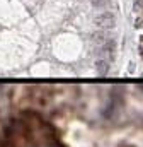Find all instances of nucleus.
Listing matches in <instances>:
<instances>
[{
    "instance_id": "nucleus-1",
    "label": "nucleus",
    "mask_w": 143,
    "mask_h": 147,
    "mask_svg": "<svg viewBox=\"0 0 143 147\" xmlns=\"http://www.w3.org/2000/svg\"><path fill=\"white\" fill-rule=\"evenodd\" d=\"M0 147H67L58 130L34 113L9 121L0 135Z\"/></svg>"
},
{
    "instance_id": "nucleus-2",
    "label": "nucleus",
    "mask_w": 143,
    "mask_h": 147,
    "mask_svg": "<svg viewBox=\"0 0 143 147\" xmlns=\"http://www.w3.org/2000/svg\"><path fill=\"white\" fill-rule=\"evenodd\" d=\"M94 22H96L97 28H101V29H112V28L116 26V17H114V14H111V12H102V14H99V16L96 17Z\"/></svg>"
},
{
    "instance_id": "nucleus-3",
    "label": "nucleus",
    "mask_w": 143,
    "mask_h": 147,
    "mask_svg": "<svg viewBox=\"0 0 143 147\" xmlns=\"http://www.w3.org/2000/svg\"><path fill=\"white\" fill-rule=\"evenodd\" d=\"M102 53H106V55H109L111 58H114V53H116V41H114V39L107 41L106 45H104V48H102Z\"/></svg>"
},
{
    "instance_id": "nucleus-4",
    "label": "nucleus",
    "mask_w": 143,
    "mask_h": 147,
    "mask_svg": "<svg viewBox=\"0 0 143 147\" xmlns=\"http://www.w3.org/2000/svg\"><path fill=\"white\" fill-rule=\"evenodd\" d=\"M92 41L97 43V45H106L109 39H107V34L104 33V31H97V33L92 34Z\"/></svg>"
},
{
    "instance_id": "nucleus-5",
    "label": "nucleus",
    "mask_w": 143,
    "mask_h": 147,
    "mask_svg": "<svg viewBox=\"0 0 143 147\" xmlns=\"http://www.w3.org/2000/svg\"><path fill=\"white\" fill-rule=\"evenodd\" d=\"M96 69H97V72L101 74V75H106L107 70H109V63H107L106 60H97L96 62Z\"/></svg>"
},
{
    "instance_id": "nucleus-6",
    "label": "nucleus",
    "mask_w": 143,
    "mask_h": 147,
    "mask_svg": "<svg viewBox=\"0 0 143 147\" xmlns=\"http://www.w3.org/2000/svg\"><path fill=\"white\" fill-rule=\"evenodd\" d=\"M133 10H135V12H143V0H135Z\"/></svg>"
},
{
    "instance_id": "nucleus-7",
    "label": "nucleus",
    "mask_w": 143,
    "mask_h": 147,
    "mask_svg": "<svg viewBox=\"0 0 143 147\" xmlns=\"http://www.w3.org/2000/svg\"><path fill=\"white\" fill-rule=\"evenodd\" d=\"M90 2H92L94 7H106L111 0H90Z\"/></svg>"
},
{
    "instance_id": "nucleus-8",
    "label": "nucleus",
    "mask_w": 143,
    "mask_h": 147,
    "mask_svg": "<svg viewBox=\"0 0 143 147\" xmlns=\"http://www.w3.org/2000/svg\"><path fill=\"white\" fill-rule=\"evenodd\" d=\"M135 28H136V29H138V28H143V19L142 17H138V19L135 21Z\"/></svg>"
},
{
    "instance_id": "nucleus-9",
    "label": "nucleus",
    "mask_w": 143,
    "mask_h": 147,
    "mask_svg": "<svg viewBox=\"0 0 143 147\" xmlns=\"http://www.w3.org/2000/svg\"><path fill=\"white\" fill-rule=\"evenodd\" d=\"M142 41H143V36H142Z\"/></svg>"
}]
</instances>
